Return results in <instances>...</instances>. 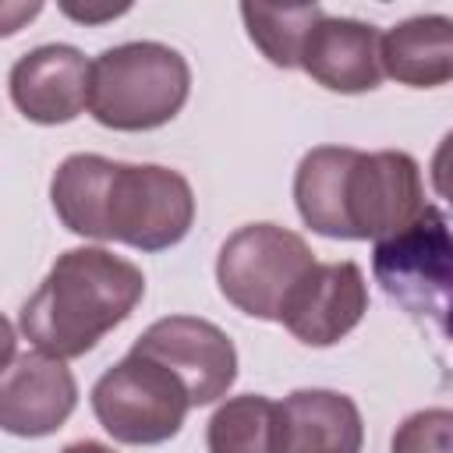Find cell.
Here are the masks:
<instances>
[{
    "label": "cell",
    "mask_w": 453,
    "mask_h": 453,
    "mask_svg": "<svg viewBox=\"0 0 453 453\" xmlns=\"http://www.w3.org/2000/svg\"><path fill=\"white\" fill-rule=\"evenodd\" d=\"M50 202L71 234L120 241L138 251H166L195 223V191L177 170L113 163L92 152H74L57 166Z\"/></svg>",
    "instance_id": "obj_1"
},
{
    "label": "cell",
    "mask_w": 453,
    "mask_h": 453,
    "mask_svg": "<svg viewBox=\"0 0 453 453\" xmlns=\"http://www.w3.org/2000/svg\"><path fill=\"white\" fill-rule=\"evenodd\" d=\"M301 71L329 92H372L382 81V35L368 21L322 14L301 50Z\"/></svg>",
    "instance_id": "obj_12"
},
{
    "label": "cell",
    "mask_w": 453,
    "mask_h": 453,
    "mask_svg": "<svg viewBox=\"0 0 453 453\" xmlns=\"http://www.w3.org/2000/svg\"><path fill=\"white\" fill-rule=\"evenodd\" d=\"M209 453H280L283 414L280 403L262 393L223 400L205 425Z\"/></svg>",
    "instance_id": "obj_15"
},
{
    "label": "cell",
    "mask_w": 453,
    "mask_h": 453,
    "mask_svg": "<svg viewBox=\"0 0 453 453\" xmlns=\"http://www.w3.org/2000/svg\"><path fill=\"white\" fill-rule=\"evenodd\" d=\"M315 269V255L301 234L276 223H248L234 230L216 255L219 294L244 315L280 322L297 283Z\"/></svg>",
    "instance_id": "obj_5"
},
{
    "label": "cell",
    "mask_w": 453,
    "mask_h": 453,
    "mask_svg": "<svg viewBox=\"0 0 453 453\" xmlns=\"http://www.w3.org/2000/svg\"><path fill=\"white\" fill-rule=\"evenodd\" d=\"M375 280L411 311H446L453 301V230L435 205L403 226L375 241Z\"/></svg>",
    "instance_id": "obj_7"
},
{
    "label": "cell",
    "mask_w": 453,
    "mask_h": 453,
    "mask_svg": "<svg viewBox=\"0 0 453 453\" xmlns=\"http://www.w3.org/2000/svg\"><path fill=\"white\" fill-rule=\"evenodd\" d=\"M241 18L248 28V39L262 50V57L273 67H301V50L322 18V7L319 4H297V7L241 4Z\"/></svg>",
    "instance_id": "obj_16"
},
{
    "label": "cell",
    "mask_w": 453,
    "mask_h": 453,
    "mask_svg": "<svg viewBox=\"0 0 453 453\" xmlns=\"http://www.w3.org/2000/svg\"><path fill=\"white\" fill-rule=\"evenodd\" d=\"M191 92L188 60L166 42H120L92 60L88 113L113 131L170 124Z\"/></svg>",
    "instance_id": "obj_4"
},
{
    "label": "cell",
    "mask_w": 453,
    "mask_h": 453,
    "mask_svg": "<svg viewBox=\"0 0 453 453\" xmlns=\"http://www.w3.org/2000/svg\"><path fill=\"white\" fill-rule=\"evenodd\" d=\"M92 60L78 46L50 42L21 53L7 74L11 103L32 124H67L88 106Z\"/></svg>",
    "instance_id": "obj_10"
},
{
    "label": "cell",
    "mask_w": 453,
    "mask_h": 453,
    "mask_svg": "<svg viewBox=\"0 0 453 453\" xmlns=\"http://www.w3.org/2000/svg\"><path fill=\"white\" fill-rule=\"evenodd\" d=\"M368 311V283L354 262H315L283 308V326L308 347L340 343Z\"/></svg>",
    "instance_id": "obj_11"
},
{
    "label": "cell",
    "mask_w": 453,
    "mask_h": 453,
    "mask_svg": "<svg viewBox=\"0 0 453 453\" xmlns=\"http://www.w3.org/2000/svg\"><path fill=\"white\" fill-rule=\"evenodd\" d=\"M145 357H156L159 365H166L191 393L195 407L216 403L219 396H226V389L237 379V350L234 340L212 326L209 319L198 315H166L156 319L138 340L134 347Z\"/></svg>",
    "instance_id": "obj_8"
},
{
    "label": "cell",
    "mask_w": 453,
    "mask_h": 453,
    "mask_svg": "<svg viewBox=\"0 0 453 453\" xmlns=\"http://www.w3.org/2000/svg\"><path fill=\"white\" fill-rule=\"evenodd\" d=\"M442 326H446V336H449V343H453V301H449L446 311H442Z\"/></svg>",
    "instance_id": "obj_21"
},
{
    "label": "cell",
    "mask_w": 453,
    "mask_h": 453,
    "mask_svg": "<svg viewBox=\"0 0 453 453\" xmlns=\"http://www.w3.org/2000/svg\"><path fill=\"white\" fill-rule=\"evenodd\" d=\"M60 11L67 14V18H74V21H85V25H96V21H110V18H117V14H124L127 11V4H120V7H78V4H60Z\"/></svg>",
    "instance_id": "obj_19"
},
{
    "label": "cell",
    "mask_w": 453,
    "mask_h": 453,
    "mask_svg": "<svg viewBox=\"0 0 453 453\" xmlns=\"http://www.w3.org/2000/svg\"><path fill=\"white\" fill-rule=\"evenodd\" d=\"M145 297L134 262L106 248H67L18 311V333L50 357H81Z\"/></svg>",
    "instance_id": "obj_3"
},
{
    "label": "cell",
    "mask_w": 453,
    "mask_h": 453,
    "mask_svg": "<svg viewBox=\"0 0 453 453\" xmlns=\"http://www.w3.org/2000/svg\"><path fill=\"white\" fill-rule=\"evenodd\" d=\"M432 188L439 198H446L453 205V131L442 134V142L432 152Z\"/></svg>",
    "instance_id": "obj_18"
},
{
    "label": "cell",
    "mask_w": 453,
    "mask_h": 453,
    "mask_svg": "<svg viewBox=\"0 0 453 453\" xmlns=\"http://www.w3.org/2000/svg\"><path fill=\"white\" fill-rule=\"evenodd\" d=\"M389 453H453V411L428 407L407 414L393 432Z\"/></svg>",
    "instance_id": "obj_17"
},
{
    "label": "cell",
    "mask_w": 453,
    "mask_h": 453,
    "mask_svg": "<svg viewBox=\"0 0 453 453\" xmlns=\"http://www.w3.org/2000/svg\"><path fill=\"white\" fill-rule=\"evenodd\" d=\"M60 453H113V449H110V446H103V442L81 439V442H71V446H64Z\"/></svg>",
    "instance_id": "obj_20"
},
{
    "label": "cell",
    "mask_w": 453,
    "mask_h": 453,
    "mask_svg": "<svg viewBox=\"0 0 453 453\" xmlns=\"http://www.w3.org/2000/svg\"><path fill=\"white\" fill-rule=\"evenodd\" d=\"M294 202L304 226L322 237L382 241L425 212L421 166L400 149L319 145L297 163Z\"/></svg>",
    "instance_id": "obj_2"
},
{
    "label": "cell",
    "mask_w": 453,
    "mask_h": 453,
    "mask_svg": "<svg viewBox=\"0 0 453 453\" xmlns=\"http://www.w3.org/2000/svg\"><path fill=\"white\" fill-rule=\"evenodd\" d=\"M382 74L407 88H439L453 81V18L418 14L382 35Z\"/></svg>",
    "instance_id": "obj_14"
},
{
    "label": "cell",
    "mask_w": 453,
    "mask_h": 453,
    "mask_svg": "<svg viewBox=\"0 0 453 453\" xmlns=\"http://www.w3.org/2000/svg\"><path fill=\"white\" fill-rule=\"evenodd\" d=\"M78 403V382L60 357L42 350L14 354L7 347V365L0 379V425L11 435L39 439L57 432Z\"/></svg>",
    "instance_id": "obj_9"
},
{
    "label": "cell",
    "mask_w": 453,
    "mask_h": 453,
    "mask_svg": "<svg viewBox=\"0 0 453 453\" xmlns=\"http://www.w3.org/2000/svg\"><path fill=\"white\" fill-rule=\"evenodd\" d=\"M280 453H361L365 421L357 403L336 389H294L283 403Z\"/></svg>",
    "instance_id": "obj_13"
},
{
    "label": "cell",
    "mask_w": 453,
    "mask_h": 453,
    "mask_svg": "<svg viewBox=\"0 0 453 453\" xmlns=\"http://www.w3.org/2000/svg\"><path fill=\"white\" fill-rule=\"evenodd\" d=\"M188 386L156 357L127 350L92 386V411L106 435L127 446H159L173 439L191 411Z\"/></svg>",
    "instance_id": "obj_6"
}]
</instances>
